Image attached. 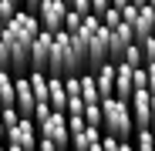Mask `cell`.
Returning <instances> with one entry per match:
<instances>
[{"instance_id":"cell-1","label":"cell","mask_w":155,"mask_h":151,"mask_svg":"<svg viewBox=\"0 0 155 151\" xmlns=\"http://www.w3.org/2000/svg\"><path fill=\"white\" fill-rule=\"evenodd\" d=\"M101 118H105V124H101V131L118 138V141H132L135 138V121H132V108H128V101L121 97H108L101 101Z\"/></svg>"},{"instance_id":"cell-2","label":"cell","mask_w":155,"mask_h":151,"mask_svg":"<svg viewBox=\"0 0 155 151\" xmlns=\"http://www.w3.org/2000/svg\"><path fill=\"white\" fill-rule=\"evenodd\" d=\"M128 108H132V121H135V131H148L152 128V91L148 87H138L128 101Z\"/></svg>"},{"instance_id":"cell-3","label":"cell","mask_w":155,"mask_h":151,"mask_svg":"<svg viewBox=\"0 0 155 151\" xmlns=\"http://www.w3.org/2000/svg\"><path fill=\"white\" fill-rule=\"evenodd\" d=\"M37 134L41 138H47V141H54L61 151H68L71 148V131H68V114H51L41 128H37Z\"/></svg>"},{"instance_id":"cell-4","label":"cell","mask_w":155,"mask_h":151,"mask_svg":"<svg viewBox=\"0 0 155 151\" xmlns=\"http://www.w3.org/2000/svg\"><path fill=\"white\" fill-rule=\"evenodd\" d=\"M64 17H68V4H64V0H44V7H41V14H37L41 30L61 34V30H64Z\"/></svg>"},{"instance_id":"cell-5","label":"cell","mask_w":155,"mask_h":151,"mask_svg":"<svg viewBox=\"0 0 155 151\" xmlns=\"http://www.w3.org/2000/svg\"><path fill=\"white\" fill-rule=\"evenodd\" d=\"M14 108L20 111V118H34L37 97H34L31 77H14Z\"/></svg>"},{"instance_id":"cell-6","label":"cell","mask_w":155,"mask_h":151,"mask_svg":"<svg viewBox=\"0 0 155 151\" xmlns=\"http://www.w3.org/2000/svg\"><path fill=\"white\" fill-rule=\"evenodd\" d=\"M51 50H54V34L41 30L37 40H34V47H31V71H44V74H47V67H51Z\"/></svg>"},{"instance_id":"cell-7","label":"cell","mask_w":155,"mask_h":151,"mask_svg":"<svg viewBox=\"0 0 155 151\" xmlns=\"http://www.w3.org/2000/svg\"><path fill=\"white\" fill-rule=\"evenodd\" d=\"M7 141L10 144H20L24 151H37V141H41V134H37V124H34V118H24L17 128L7 134Z\"/></svg>"},{"instance_id":"cell-8","label":"cell","mask_w":155,"mask_h":151,"mask_svg":"<svg viewBox=\"0 0 155 151\" xmlns=\"http://www.w3.org/2000/svg\"><path fill=\"white\" fill-rule=\"evenodd\" d=\"M135 94V67H128V64H115V97L121 101H132Z\"/></svg>"},{"instance_id":"cell-9","label":"cell","mask_w":155,"mask_h":151,"mask_svg":"<svg viewBox=\"0 0 155 151\" xmlns=\"http://www.w3.org/2000/svg\"><path fill=\"white\" fill-rule=\"evenodd\" d=\"M91 74H94V81H98V94H101V101L115 97V61L101 64V67L91 71Z\"/></svg>"},{"instance_id":"cell-10","label":"cell","mask_w":155,"mask_h":151,"mask_svg":"<svg viewBox=\"0 0 155 151\" xmlns=\"http://www.w3.org/2000/svg\"><path fill=\"white\" fill-rule=\"evenodd\" d=\"M101 138H105V131H101V128H84V131L71 134V151H91Z\"/></svg>"},{"instance_id":"cell-11","label":"cell","mask_w":155,"mask_h":151,"mask_svg":"<svg viewBox=\"0 0 155 151\" xmlns=\"http://www.w3.org/2000/svg\"><path fill=\"white\" fill-rule=\"evenodd\" d=\"M81 101H84V104H101L98 81H94V74H91V71H84V74H81Z\"/></svg>"},{"instance_id":"cell-12","label":"cell","mask_w":155,"mask_h":151,"mask_svg":"<svg viewBox=\"0 0 155 151\" xmlns=\"http://www.w3.org/2000/svg\"><path fill=\"white\" fill-rule=\"evenodd\" d=\"M0 108H14V74L0 71Z\"/></svg>"},{"instance_id":"cell-13","label":"cell","mask_w":155,"mask_h":151,"mask_svg":"<svg viewBox=\"0 0 155 151\" xmlns=\"http://www.w3.org/2000/svg\"><path fill=\"white\" fill-rule=\"evenodd\" d=\"M121 64H128V67H135V71H138V67H145V54H142V47H138V44H132V47L125 50V57H121Z\"/></svg>"},{"instance_id":"cell-14","label":"cell","mask_w":155,"mask_h":151,"mask_svg":"<svg viewBox=\"0 0 155 151\" xmlns=\"http://www.w3.org/2000/svg\"><path fill=\"white\" fill-rule=\"evenodd\" d=\"M132 148H135V151H155L152 128H148V131H135V138H132Z\"/></svg>"},{"instance_id":"cell-15","label":"cell","mask_w":155,"mask_h":151,"mask_svg":"<svg viewBox=\"0 0 155 151\" xmlns=\"http://www.w3.org/2000/svg\"><path fill=\"white\" fill-rule=\"evenodd\" d=\"M81 27H84V17H81V14H74V10L68 7V17H64V34H71V37H74Z\"/></svg>"},{"instance_id":"cell-16","label":"cell","mask_w":155,"mask_h":151,"mask_svg":"<svg viewBox=\"0 0 155 151\" xmlns=\"http://www.w3.org/2000/svg\"><path fill=\"white\" fill-rule=\"evenodd\" d=\"M84 121H88V128H101V124H105V118H101V104H88V108H84Z\"/></svg>"},{"instance_id":"cell-17","label":"cell","mask_w":155,"mask_h":151,"mask_svg":"<svg viewBox=\"0 0 155 151\" xmlns=\"http://www.w3.org/2000/svg\"><path fill=\"white\" fill-rule=\"evenodd\" d=\"M20 121H24V118H20V111H17V108H4V128H7V134L17 128Z\"/></svg>"},{"instance_id":"cell-18","label":"cell","mask_w":155,"mask_h":151,"mask_svg":"<svg viewBox=\"0 0 155 151\" xmlns=\"http://www.w3.org/2000/svg\"><path fill=\"white\" fill-rule=\"evenodd\" d=\"M138 47H142V54H145V67H148V64H155V37L138 40Z\"/></svg>"},{"instance_id":"cell-19","label":"cell","mask_w":155,"mask_h":151,"mask_svg":"<svg viewBox=\"0 0 155 151\" xmlns=\"http://www.w3.org/2000/svg\"><path fill=\"white\" fill-rule=\"evenodd\" d=\"M20 10V4H14V0H0V20H14V14Z\"/></svg>"},{"instance_id":"cell-20","label":"cell","mask_w":155,"mask_h":151,"mask_svg":"<svg viewBox=\"0 0 155 151\" xmlns=\"http://www.w3.org/2000/svg\"><path fill=\"white\" fill-rule=\"evenodd\" d=\"M101 24H105L108 30H111V27H118V24H121V10H115V7H108V10H105V17H101Z\"/></svg>"},{"instance_id":"cell-21","label":"cell","mask_w":155,"mask_h":151,"mask_svg":"<svg viewBox=\"0 0 155 151\" xmlns=\"http://www.w3.org/2000/svg\"><path fill=\"white\" fill-rule=\"evenodd\" d=\"M84 108H88V104H84L81 97H71V101H68V114H78V118H84Z\"/></svg>"},{"instance_id":"cell-22","label":"cell","mask_w":155,"mask_h":151,"mask_svg":"<svg viewBox=\"0 0 155 151\" xmlns=\"http://www.w3.org/2000/svg\"><path fill=\"white\" fill-rule=\"evenodd\" d=\"M108 7H111V0H91V14H94V17H105Z\"/></svg>"},{"instance_id":"cell-23","label":"cell","mask_w":155,"mask_h":151,"mask_svg":"<svg viewBox=\"0 0 155 151\" xmlns=\"http://www.w3.org/2000/svg\"><path fill=\"white\" fill-rule=\"evenodd\" d=\"M138 87H148V71H145V67L135 71V91H138Z\"/></svg>"},{"instance_id":"cell-24","label":"cell","mask_w":155,"mask_h":151,"mask_svg":"<svg viewBox=\"0 0 155 151\" xmlns=\"http://www.w3.org/2000/svg\"><path fill=\"white\" fill-rule=\"evenodd\" d=\"M37 151H61V148H58L54 141H47V138H41V141H37Z\"/></svg>"},{"instance_id":"cell-25","label":"cell","mask_w":155,"mask_h":151,"mask_svg":"<svg viewBox=\"0 0 155 151\" xmlns=\"http://www.w3.org/2000/svg\"><path fill=\"white\" fill-rule=\"evenodd\" d=\"M145 71H148V91H152V94H155V64H148V67H145Z\"/></svg>"},{"instance_id":"cell-26","label":"cell","mask_w":155,"mask_h":151,"mask_svg":"<svg viewBox=\"0 0 155 151\" xmlns=\"http://www.w3.org/2000/svg\"><path fill=\"white\" fill-rule=\"evenodd\" d=\"M111 7L115 10H125V7H132V0H111Z\"/></svg>"},{"instance_id":"cell-27","label":"cell","mask_w":155,"mask_h":151,"mask_svg":"<svg viewBox=\"0 0 155 151\" xmlns=\"http://www.w3.org/2000/svg\"><path fill=\"white\" fill-rule=\"evenodd\" d=\"M7 138V128H4V108H0V141Z\"/></svg>"},{"instance_id":"cell-28","label":"cell","mask_w":155,"mask_h":151,"mask_svg":"<svg viewBox=\"0 0 155 151\" xmlns=\"http://www.w3.org/2000/svg\"><path fill=\"white\" fill-rule=\"evenodd\" d=\"M4 148H7V151H24L20 144H10V141H4Z\"/></svg>"},{"instance_id":"cell-29","label":"cell","mask_w":155,"mask_h":151,"mask_svg":"<svg viewBox=\"0 0 155 151\" xmlns=\"http://www.w3.org/2000/svg\"><path fill=\"white\" fill-rule=\"evenodd\" d=\"M148 4V0H132V7H145Z\"/></svg>"},{"instance_id":"cell-30","label":"cell","mask_w":155,"mask_h":151,"mask_svg":"<svg viewBox=\"0 0 155 151\" xmlns=\"http://www.w3.org/2000/svg\"><path fill=\"white\" fill-rule=\"evenodd\" d=\"M152 118H155V94H152Z\"/></svg>"},{"instance_id":"cell-31","label":"cell","mask_w":155,"mask_h":151,"mask_svg":"<svg viewBox=\"0 0 155 151\" xmlns=\"http://www.w3.org/2000/svg\"><path fill=\"white\" fill-rule=\"evenodd\" d=\"M152 138H155V121H152Z\"/></svg>"},{"instance_id":"cell-32","label":"cell","mask_w":155,"mask_h":151,"mask_svg":"<svg viewBox=\"0 0 155 151\" xmlns=\"http://www.w3.org/2000/svg\"><path fill=\"white\" fill-rule=\"evenodd\" d=\"M0 151H7V148H4V141H0Z\"/></svg>"},{"instance_id":"cell-33","label":"cell","mask_w":155,"mask_h":151,"mask_svg":"<svg viewBox=\"0 0 155 151\" xmlns=\"http://www.w3.org/2000/svg\"><path fill=\"white\" fill-rule=\"evenodd\" d=\"M64 4H71V0H64Z\"/></svg>"},{"instance_id":"cell-34","label":"cell","mask_w":155,"mask_h":151,"mask_svg":"<svg viewBox=\"0 0 155 151\" xmlns=\"http://www.w3.org/2000/svg\"><path fill=\"white\" fill-rule=\"evenodd\" d=\"M14 4H20V0H14Z\"/></svg>"}]
</instances>
